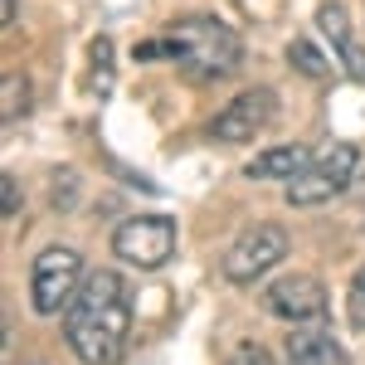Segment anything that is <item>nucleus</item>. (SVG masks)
I'll return each instance as SVG.
<instances>
[{"label": "nucleus", "instance_id": "nucleus-1", "mask_svg": "<svg viewBox=\"0 0 365 365\" xmlns=\"http://www.w3.org/2000/svg\"><path fill=\"white\" fill-rule=\"evenodd\" d=\"M63 336L83 365H122L127 336H132V292L122 273L113 268L88 273L63 312Z\"/></svg>", "mask_w": 365, "mask_h": 365}, {"label": "nucleus", "instance_id": "nucleus-2", "mask_svg": "<svg viewBox=\"0 0 365 365\" xmlns=\"http://www.w3.org/2000/svg\"><path fill=\"white\" fill-rule=\"evenodd\" d=\"M156 54H170L175 68H180L190 83H220L229 73H239V63H244V39H239L225 20H180V25H170L166 39L137 49V58H156Z\"/></svg>", "mask_w": 365, "mask_h": 365}, {"label": "nucleus", "instance_id": "nucleus-3", "mask_svg": "<svg viewBox=\"0 0 365 365\" xmlns=\"http://www.w3.org/2000/svg\"><path fill=\"white\" fill-rule=\"evenodd\" d=\"M356 170H361V146L356 141H331L322 156H312V166L297 180H287V205L292 210H317L327 200L346 195Z\"/></svg>", "mask_w": 365, "mask_h": 365}, {"label": "nucleus", "instance_id": "nucleus-4", "mask_svg": "<svg viewBox=\"0 0 365 365\" xmlns=\"http://www.w3.org/2000/svg\"><path fill=\"white\" fill-rule=\"evenodd\" d=\"M78 287H83V258H78V249L54 244V249L39 253L34 268H29V307L39 312V317L68 312Z\"/></svg>", "mask_w": 365, "mask_h": 365}, {"label": "nucleus", "instance_id": "nucleus-5", "mask_svg": "<svg viewBox=\"0 0 365 365\" xmlns=\"http://www.w3.org/2000/svg\"><path fill=\"white\" fill-rule=\"evenodd\" d=\"M175 220L166 215H137V220H122L113 234V253L127 263V268H141V273H151V268H161L175 258Z\"/></svg>", "mask_w": 365, "mask_h": 365}, {"label": "nucleus", "instance_id": "nucleus-6", "mask_svg": "<svg viewBox=\"0 0 365 365\" xmlns=\"http://www.w3.org/2000/svg\"><path fill=\"white\" fill-rule=\"evenodd\" d=\"M282 258H287V234H282L278 225H253L249 234H239V239L229 244L220 273H225L234 287H249V282H258L268 268H278Z\"/></svg>", "mask_w": 365, "mask_h": 365}, {"label": "nucleus", "instance_id": "nucleus-7", "mask_svg": "<svg viewBox=\"0 0 365 365\" xmlns=\"http://www.w3.org/2000/svg\"><path fill=\"white\" fill-rule=\"evenodd\" d=\"M278 113V98H273V88H249V93H239L234 103H225L215 122H210V137L234 146V141H253L268 122Z\"/></svg>", "mask_w": 365, "mask_h": 365}, {"label": "nucleus", "instance_id": "nucleus-8", "mask_svg": "<svg viewBox=\"0 0 365 365\" xmlns=\"http://www.w3.org/2000/svg\"><path fill=\"white\" fill-rule=\"evenodd\" d=\"M263 307L278 322H287V327H302V322H317L327 312V287L312 273H287V278H278L263 292Z\"/></svg>", "mask_w": 365, "mask_h": 365}, {"label": "nucleus", "instance_id": "nucleus-9", "mask_svg": "<svg viewBox=\"0 0 365 365\" xmlns=\"http://www.w3.org/2000/svg\"><path fill=\"white\" fill-rule=\"evenodd\" d=\"M317 25H322V34L331 39V49H336L341 68H346L356 83H365V49L356 44V34H351V25H346V10H341L336 0H327V5L317 10Z\"/></svg>", "mask_w": 365, "mask_h": 365}, {"label": "nucleus", "instance_id": "nucleus-10", "mask_svg": "<svg viewBox=\"0 0 365 365\" xmlns=\"http://www.w3.org/2000/svg\"><path fill=\"white\" fill-rule=\"evenodd\" d=\"M307 166H312V151L302 141H292V146H268V151H258L249 166H244V175H249V180H297Z\"/></svg>", "mask_w": 365, "mask_h": 365}, {"label": "nucleus", "instance_id": "nucleus-11", "mask_svg": "<svg viewBox=\"0 0 365 365\" xmlns=\"http://www.w3.org/2000/svg\"><path fill=\"white\" fill-rule=\"evenodd\" d=\"M287 365H341L331 331H292L287 336Z\"/></svg>", "mask_w": 365, "mask_h": 365}, {"label": "nucleus", "instance_id": "nucleus-12", "mask_svg": "<svg viewBox=\"0 0 365 365\" xmlns=\"http://www.w3.org/2000/svg\"><path fill=\"white\" fill-rule=\"evenodd\" d=\"M0 93H5V103H0V122L5 127H15V117H25L29 113V83H25V73H5L0 78Z\"/></svg>", "mask_w": 365, "mask_h": 365}, {"label": "nucleus", "instance_id": "nucleus-13", "mask_svg": "<svg viewBox=\"0 0 365 365\" xmlns=\"http://www.w3.org/2000/svg\"><path fill=\"white\" fill-rule=\"evenodd\" d=\"M88 58H93V68H88V88H93L98 98H108V93H113V39H93Z\"/></svg>", "mask_w": 365, "mask_h": 365}, {"label": "nucleus", "instance_id": "nucleus-14", "mask_svg": "<svg viewBox=\"0 0 365 365\" xmlns=\"http://www.w3.org/2000/svg\"><path fill=\"white\" fill-rule=\"evenodd\" d=\"M287 63H292L297 73H307V78H327V73H331V63L317 54L307 39H292V44H287Z\"/></svg>", "mask_w": 365, "mask_h": 365}, {"label": "nucleus", "instance_id": "nucleus-15", "mask_svg": "<svg viewBox=\"0 0 365 365\" xmlns=\"http://www.w3.org/2000/svg\"><path fill=\"white\" fill-rule=\"evenodd\" d=\"M346 317H351V327L365 331V268L351 278V292H346Z\"/></svg>", "mask_w": 365, "mask_h": 365}, {"label": "nucleus", "instance_id": "nucleus-16", "mask_svg": "<svg viewBox=\"0 0 365 365\" xmlns=\"http://www.w3.org/2000/svg\"><path fill=\"white\" fill-rule=\"evenodd\" d=\"M0 210H5V220H15V215H20V180H15L10 170L0 175Z\"/></svg>", "mask_w": 365, "mask_h": 365}, {"label": "nucleus", "instance_id": "nucleus-17", "mask_svg": "<svg viewBox=\"0 0 365 365\" xmlns=\"http://www.w3.org/2000/svg\"><path fill=\"white\" fill-rule=\"evenodd\" d=\"M229 365H273V356H268L263 346H239V351L229 356Z\"/></svg>", "mask_w": 365, "mask_h": 365}, {"label": "nucleus", "instance_id": "nucleus-18", "mask_svg": "<svg viewBox=\"0 0 365 365\" xmlns=\"http://www.w3.org/2000/svg\"><path fill=\"white\" fill-rule=\"evenodd\" d=\"M5 29H15V0H5Z\"/></svg>", "mask_w": 365, "mask_h": 365}]
</instances>
